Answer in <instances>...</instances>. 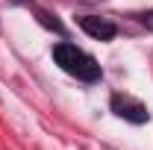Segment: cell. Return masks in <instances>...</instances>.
<instances>
[{
  "mask_svg": "<svg viewBox=\"0 0 153 150\" xmlns=\"http://www.w3.org/2000/svg\"><path fill=\"white\" fill-rule=\"evenodd\" d=\"M53 59H56V65L65 71V74L76 76V79H82V82H97V79L103 76L100 65H97V59L88 56L85 50H79L76 44L59 41L56 47H53Z\"/></svg>",
  "mask_w": 153,
  "mask_h": 150,
  "instance_id": "1",
  "label": "cell"
},
{
  "mask_svg": "<svg viewBox=\"0 0 153 150\" xmlns=\"http://www.w3.org/2000/svg\"><path fill=\"white\" fill-rule=\"evenodd\" d=\"M112 112L118 115V118H124V121H130V124H147V121H150L147 106L138 103L130 94H112Z\"/></svg>",
  "mask_w": 153,
  "mask_h": 150,
  "instance_id": "2",
  "label": "cell"
},
{
  "mask_svg": "<svg viewBox=\"0 0 153 150\" xmlns=\"http://www.w3.org/2000/svg\"><path fill=\"white\" fill-rule=\"evenodd\" d=\"M79 27L91 38H97V41H112V38L118 36V27H115L112 21L109 18H97V15H82V18H79Z\"/></svg>",
  "mask_w": 153,
  "mask_h": 150,
  "instance_id": "3",
  "label": "cell"
},
{
  "mask_svg": "<svg viewBox=\"0 0 153 150\" xmlns=\"http://www.w3.org/2000/svg\"><path fill=\"white\" fill-rule=\"evenodd\" d=\"M138 21H141V24H144V27H147V30L153 33V9H147V12H144V15H141Z\"/></svg>",
  "mask_w": 153,
  "mask_h": 150,
  "instance_id": "4",
  "label": "cell"
},
{
  "mask_svg": "<svg viewBox=\"0 0 153 150\" xmlns=\"http://www.w3.org/2000/svg\"><path fill=\"white\" fill-rule=\"evenodd\" d=\"M82 3H103V0H82Z\"/></svg>",
  "mask_w": 153,
  "mask_h": 150,
  "instance_id": "5",
  "label": "cell"
}]
</instances>
